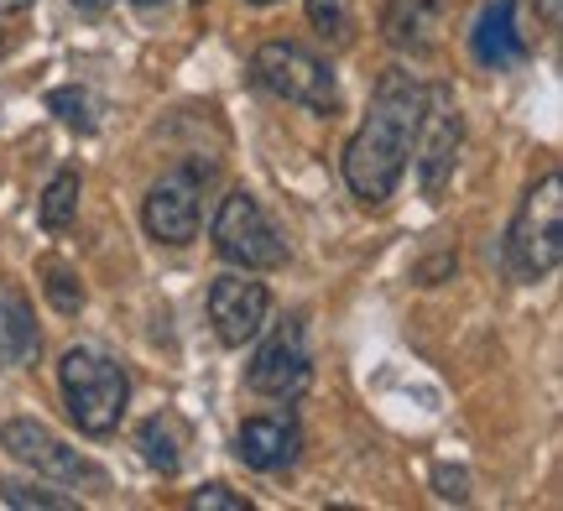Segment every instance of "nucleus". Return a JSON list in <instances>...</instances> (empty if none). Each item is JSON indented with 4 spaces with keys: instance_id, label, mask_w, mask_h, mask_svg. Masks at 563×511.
Returning a JSON list of instances; mask_svg holds the SVG:
<instances>
[{
    "instance_id": "nucleus-1",
    "label": "nucleus",
    "mask_w": 563,
    "mask_h": 511,
    "mask_svg": "<svg viewBox=\"0 0 563 511\" xmlns=\"http://www.w3.org/2000/svg\"><path fill=\"white\" fill-rule=\"evenodd\" d=\"M418 110H422V89L412 84V74H386L376 84L371 115L344 146V184H350V193L361 204H386L391 188L402 184V167L412 157Z\"/></svg>"
},
{
    "instance_id": "nucleus-2",
    "label": "nucleus",
    "mask_w": 563,
    "mask_h": 511,
    "mask_svg": "<svg viewBox=\"0 0 563 511\" xmlns=\"http://www.w3.org/2000/svg\"><path fill=\"white\" fill-rule=\"evenodd\" d=\"M58 387L79 433L104 438V433L121 429L125 402H131V381H125V370L110 355H100V349H68L58 366Z\"/></svg>"
},
{
    "instance_id": "nucleus-3",
    "label": "nucleus",
    "mask_w": 563,
    "mask_h": 511,
    "mask_svg": "<svg viewBox=\"0 0 563 511\" xmlns=\"http://www.w3.org/2000/svg\"><path fill=\"white\" fill-rule=\"evenodd\" d=\"M563 256V178L548 173L543 184L527 188L517 220L506 230V271L517 282H543Z\"/></svg>"
},
{
    "instance_id": "nucleus-4",
    "label": "nucleus",
    "mask_w": 563,
    "mask_h": 511,
    "mask_svg": "<svg viewBox=\"0 0 563 511\" xmlns=\"http://www.w3.org/2000/svg\"><path fill=\"white\" fill-rule=\"evenodd\" d=\"M251 74L266 95H277L287 104H302L313 115H340V84L329 74V63L313 58L298 42H262L256 58H251Z\"/></svg>"
},
{
    "instance_id": "nucleus-5",
    "label": "nucleus",
    "mask_w": 563,
    "mask_h": 511,
    "mask_svg": "<svg viewBox=\"0 0 563 511\" xmlns=\"http://www.w3.org/2000/svg\"><path fill=\"white\" fill-rule=\"evenodd\" d=\"M214 251H220L230 266L241 271H277L287 262V246H282L277 225L266 220V209L235 188L220 199V214H214Z\"/></svg>"
},
{
    "instance_id": "nucleus-6",
    "label": "nucleus",
    "mask_w": 563,
    "mask_h": 511,
    "mask_svg": "<svg viewBox=\"0 0 563 511\" xmlns=\"http://www.w3.org/2000/svg\"><path fill=\"white\" fill-rule=\"evenodd\" d=\"M412 142H422L418 146L422 193H428V199H443V188H449V178H454V163H460V142H464V121H460L454 95H449V84L422 89V110H418Z\"/></svg>"
},
{
    "instance_id": "nucleus-7",
    "label": "nucleus",
    "mask_w": 563,
    "mask_h": 511,
    "mask_svg": "<svg viewBox=\"0 0 563 511\" xmlns=\"http://www.w3.org/2000/svg\"><path fill=\"white\" fill-rule=\"evenodd\" d=\"M0 449L11 454V459H21L26 470L47 475V480H58V486H104V475L84 459L79 449H68L63 438H53V433L42 429V423H32V418H11L5 429H0Z\"/></svg>"
},
{
    "instance_id": "nucleus-8",
    "label": "nucleus",
    "mask_w": 563,
    "mask_h": 511,
    "mask_svg": "<svg viewBox=\"0 0 563 511\" xmlns=\"http://www.w3.org/2000/svg\"><path fill=\"white\" fill-rule=\"evenodd\" d=\"M199 167H178V173H167L152 184L146 193V209H141V220H146V235L162 241V246H188L194 235H199Z\"/></svg>"
},
{
    "instance_id": "nucleus-9",
    "label": "nucleus",
    "mask_w": 563,
    "mask_h": 511,
    "mask_svg": "<svg viewBox=\"0 0 563 511\" xmlns=\"http://www.w3.org/2000/svg\"><path fill=\"white\" fill-rule=\"evenodd\" d=\"M266 313H272V292L256 277H245V271L214 277V287H209V324L220 334V345L241 349L245 340H256L266 329Z\"/></svg>"
},
{
    "instance_id": "nucleus-10",
    "label": "nucleus",
    "mask_w": 563,
    "mask_h": 511,
    "mask_svg": "<svg viewBox=\"0 0 563 511\" xmlns=\"http://www.w3.org/2000/svg\"><path fill=\"white\" fill-rule=\"evenodd\" d=\"M245 381H251V391L282 397V402L308 387V340H302L298 319H282V324L266 334V345L256 349V360H251V370H245Z\"/></svg>"
},
{
    "instance_id": "nucleus-11",
    "label": "nucleus",
    "mask_w": 563,
    "mask_h": 511,
    "mask_svg": "<svg viewBox=\"0 0 563 511\" xmlns=\"http://www.w3.org/2000/svg\"><path fill=\"white\" fill-rule=\"evenodd\" d=\"M241 459L251 470H282V465H292L302 449V429L292 412H262V418H245L241 423Z\"/></svg>"
},
{
    "instance_id": "nucleus-12",
    "label": "nucleus",
    "mask_w": 563,
    "mask_h": 511,
    "mask_svg": "<svg viewBox=\"0 0 563 511\" xmlns=\"http://www.w3.org/2000/svg\"><path fill=\"white\" fill-rule=\"evenodd\" d=\"M470 47H475V58L485 68H517L527 58V42L517 32V0H490L475 21V32H470Z\"/></svg>"
},
{
    "instance_id": "nucleus-13",
    "label": "nucleus",
    "mask_w": 563,
    "mask_h": 511,
    "mask_svg": "<svg viewBox=\"0 0 563 511\" xmlns=\"http://www.w3.org/2000/svg\"><path fill=\"white\" fill-rule=\"evenodd\" d=\"M382 32L397 53H428L439 32V0H391L382 16Z\"/></svg>"
},
{
    "instance_id": "nucleus-14",
    "label": "nucleus",
    "mask_w": 563,
    "mask_h": 511,
    "mask_svg": "<svg viewBox=\"0 0 563 511\" xmlns=\"http://www.w3.org/2000/svg\"><path fill=\"white\" fill-rule=\"evenodd\" d=\"M37 324H32V308L21 303L16 292L0 287V366H26L37 355Z\"/></svg>"
},
{
    "instance_id": "nucleus-15",
    "label": "nucleus",
    "mask_w": 563,
    "mask_h": 511,
    "mask_svg": "<svg viewBox=\"0 0 563 511\" xmlns=\"http://www.w3.org/2000/svg\"><path fill=\"white\" fill-rule=\"evenodd\" d=\"M141 444V459L152 465V470L162 475H178L183 470V423L173 418V412H157V418H146L136 433Z\"/></svg>"
},
{
    "instance_id": "nucleus-16",
    "label": "nucleus",
    "mask_w": 563,
    "mask_h": 511,
    "mask_svg": "<svg viewBox=\"0 0 563 511\" xmlns=\"http://www.w3.org/2000/svg\"><path fill=\"white\" fill-rule=\"evenodd\" d=\"M37 214H42V230H53V235L74 225V220H79V173L63 167L58 178L47 184V193H42Z\"/></svg>"
},
{
    "instance_id": "nucleus-17",
    "label": "nucleus",
    "mask_w": 563,
    "mask_h": 511,
    "mask_svg": "<svg viewBox=\"0 0 563 511\" xmlns=\"http://www.w3.org/2000/svg\"><path fill=\"white\" fill-rule=\"evenodd\" d=\"M42 292H47V303L58 308V313H79L84 308L79 277H74L63 262H42Z\"/></svg>"
},
{
    "instance_id": "nucleus-18",
    "label": "nucleus",
    "mask_w": 563,
    "mask_h": 511,
    "mask_svg": "<svg viewBox=\"0 0 563 511\" xmlns=\"http://www.w3.org/2000/svg\"><path fill=\"white\" fill-rule=\"evenodd\" d=\"M47 110H53L63 125L84 131V136L95 131V100H89L84 89H53V95H47Z\"/></svg>"
},
{
    "instance_id": "nucleus-19",
    "label": "nucleus",
    "mask_w": 563,
    "mask_h": 511,
    "mask_svg": "<svg viewBox=\"0 0 563 511\" xmlns=\"http://www.w3.org/2000/svg\"><path fill=\"white\" fill-rule=\"evenodd\" d=\"M0 496L11 501V507H37V511H74L79 501L74 496H58V491H42V486H21V480H0Z\"/></svg>"
},
{
    "instance_id": "nucleus-20",
    "label": "nucleus",
    "mask_w": 563,
    "mask_h": 511,
    "mask_svg": "<svg viewBox=\"0 0 563 511\" xmlns=\"http://www.w3.org/2000/svg\"><path fill=\"white\" fill-rule=\"evenodd\" d=\"M308 21L319 26L323 37L344 42L350 37V0H308Z\"/></svg>"
},
{
    "instance_id": "nucleus-21",
    "label": "nucleus",
    "mask_w": 563,
    "mask_h": 511,
    "mask_svg": "<svg viewBox=\"0 0 563 511\" xmlns=\"http://www.w3.org/2000/svg\"><path fill=\"white\" fill-rule=\"evenodd\" d=\"M194 507L199 511H245V496H230L224 486H203V491L194 496Z\"/></svg>"
},
{
    "instance_id": "nucleus-22",
    "label": "nucleus",
    "mask_w": 563,
    "mask_h": 511,
    "mask_svg": "<svg viewBox=\"0 0 563 511\" xmlns=\"http://www.w3.org/2000/svg\"><path fill=\"white\" fill-rule=\"evenodd\" d=\"M433 486H439L443 501H464V496H470V475H464V470H449V465H443V470H433Z\"/></svg>"
},
{
    "instance_id": "nucleus-23",
    "label": "nucleus",
    "mask_w": 563,
    "mask_h": 511,
    "mask_svg": "<svg viewBox=\"0 0 563 511\" xmlns=\"http://www.w3.org/2000/svg\"><path fill=\"white\" fill-rule=\"evenodd\" d=\"M538 5H543V26L548 32H559L563 26V0H538Z\"/></svg>"
},
{
    "instance_id": "nucleus-24",
    "label": "nucleus",
    "mask_w": 563,
    "mask_h": 511,
    "mask_svg": "<svg viewBox=\"0 0 563 511\" xmlns=\"http://www.w3.org/2000/svg\"><path fill=\"white\" fill-rule=\"evenodd\" d=\"M74 5H79L84 16H104L110 11V0H74Z\"/></svg>"
},
{
    "instance_id": "nucleus-25",
    "label": "nucleus",
    "mask_w": 563,
    "mask_h": 511,
    "mask_svg": "<svg viewBox=\"0 0 563 511\" xmlns=\"http://www.w3.org/2000/svg\"><path fill=\"white\" fill-rule=\"evenodd\" d=\"M21 11H32V0H0V16H21Z\"/></svg>"
},
{
    "instance_id": "nucleus-26",
    "label": "nucleus",
    "mask_w": 563,
    "mask_h": 511,
    "mask_svg": "<svg viewBox=\"0 0 563 511\" xmlns=\"http://www.w3.org/2000/svg\"><path fill=\"white\" fill-rule=\"evenodd\" d=\"M245 5H277V0H245Z\"/></svg>"
},
{
    "instance_id": "nucleus-27",
    "label": "nucleus",
    "mask_w": 563,
    "mask_h": 511,
    "mask_svg": "<svg viewBox=\"0 0 563 511\" xmlns=\"http://www.w3.org/2000/svg\"><path fill=\"white\" fill-rule=\"evenodd\" d=\"M131 5H162V0H131Z\"/></svg>"
}]
</instances>
